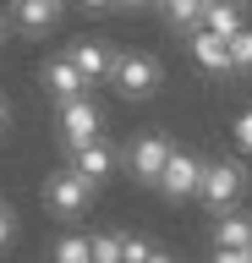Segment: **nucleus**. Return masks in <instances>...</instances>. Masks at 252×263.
I'll list each match as a JSON object with an SVG mask.
<instances>
[{
    "label": "nucleus",
    "instance_id": "nucleus-1",
    "mask_svg": "<svg viewBox=\"0 0 252 263\" xmlns=\"http://www.w3.org/2000/svg\"><path fill=\"white\" fill-rule=\"evenodd\" d=\"M110 88H115L121 104H148V99H159V88H165V61H159L153 49H121L115 71H110Z\"/></svg>",
    "mask_w": 252,
    "mask_h": 263
},
{
    "label": "nucleus",
    "instance_id": "nucleus-2",
    "mask_svg": "<svg viewBox=\"0 0 252 263\" xmlns=\"http://www.w3.org/2000/svg\"><path fill=\"white\" fill-rule=\"evenodd\" d=\"M93 137H110V110H104V99L83 93V99H71V104H55V148H61V159H66L71 148L93 143Z\"/></svg>",
    "mask_w": 252,
    "mask_h": 263
},
{
    "label": "nucleus",
    "instance_id": "nucleus-3",
    "mask_svg": "<svg viewBox=\"0 0 252 263\" xmlns=\"http://www.w3.org/2000/svg\"><path fill=\"white\" fill-rule=\"evenodd\" d=\"M93 197H99V186H88L71 164H55L50 176L38 181V203H44V214H55V219H83L88 209H93Z\"/></svg>",
    "mask_w": 252,
    "mask_h": 263
},
{
    "label": "nucleus",
    "instance_id": "nucleus-4",
    "mask_svg": "<svg viewBox=\"0 0 252 263\" xmlns=\"http://www.w3.org/2000/svg\"><path fill=\"white\" fill-rule=\"evenodd\" d=\"M247 197V164L241 159H203V181H198V203L208 214H230Z\"/></svg>",
    "mask_w": 252,
    "mask_h": 263
},
{
    "label": "nucleus",
    "instance_id": "nucleus-5",
    "mask_svg": "<svg viewBox=\"0 0 252 263\" xmlns=\"http://www.w3.org/2000/svg\"><path fill=\"white\" fill-rule=\"evenodd\" d=\"M170 154H176V137H170L165 126H143L132 143H126V154H121V159H126V176H132L137 186H153V181H159V170L170 164Z\"/></svg>",
    "mask_w": 252,
    "mask_h": 263
},
{
    "label": "nucleus",
    "instance_id": "nucleus-6",
    "mask_svg": "<svg viewBox=\"0 0 252 263\" xmlns=\"http://www.w3.org/2000/svg\"><path fill=\"white\" fill-rule=\"evenodd\" d=\"M115 55H121L115 39H104V33H77V39L66 44V61L77 66V71L93 82V88H104V82H110V71H115Z\"/></svg>",
    "mask_w": 252,
    "mask_h": 263
},
{
    "label": "nucleus",
    "instance_id": "nucleus-7",
    "mask_svg": "<svg viewBox=\"0 0 252 263\" xmlns=\"http://www.w3.org/2000/svg\"><path fill=\"white\" fill-rule=\"evenodd\" d=\"M38 88H44V99H50V110H55V104H71V99H83V93H93V82L66 61V49L38 61Z\"/></svg>",
    "mask_w": 252,
    "mask_h": 263
},
{
    "label": "nucleus",
    "instance_id": "nucleus-8",
    "mask_svg": "<svg viewBox=\"0 0 252 263\" xmlns=\"http://www.w3.org/2000/svg\"><path fill=\"white\" fill-rule=\"evenodd\" d=\"M198 181H203V159L192 154V148L176 143L170 164L159 170V181H153V192L165 197V203H186V197H198Z\"/></svg>",
    "mask_w": 252,
    "mask_h": 263
},
{
    "label": "nucleus",
    "instance_id": "nucleus-9",
    "mask_svg": "<svg viewBox=\"0 0 252 263\" xmlns=\"http://www.w3.org/2000/svg\"><path fill=\"white\" fill-rule=\"evenodd\" d=\"M61 164H71V170H77V176L88 181V186H110V181H115V164H121V148L110 143V137H93V143H83V148H71L66 159Z\"/></svg>",
    "mask_w": 252,
    "mask_h": 263
},
{
    "label": "nucleus",
    "instance_id": "nucleus-10",
    "mask_svg": "<svg viewBox=\"0 0 252 263\" xmlns=\"http://www.w3.org/2000/svg\"><path fill=\"white\" fill-rule=\"evenodd\" d=\"M6 22L22 39H50L66 22V6H55V0H6Z\"/></svg>",
    "mask_w": 252,
    "mask_h": 263
},
{
    "label": "nucleus",
    "instance_id": "nucleus-11",
    "mask_svg": "<svg viewBox=\"0 0 252 263\" xmlns=\"http://www.w3.org/2000/svg\"><path fill=\"white\" fill-rule=\"evenodd\" d=\"M186 55H192V66L208 71V77H230V71H236V66H230V39H219V33L192 28V33H186Z\"/></svg>",
    "mask_w": 252,
    "mask_h": 263
},
{
    "label": "nucleus",
    "instance_id": "nucleus-12",
    "mask_svg": "<svg viewBox=\"0 0 252 263\" xmlns=\"http://www.w3.org/2000/svg\"><path fill=\"white\" fill-rule=\"evenodd\" d=\"M247 241H252V209H230V214H214L208 247H241V252H247Z\"/></svg>",
    "mask_w": 252,
    "mask_h": 263
},
{
    "label": "nucleus",
    "instance_id": "nucleus-13",
    "mask_svg": "<svg viewBox=\"0 0 252 263\" xmlns=\"http://www.w3.org/2000/svg\"><path fill=\"white\" fill-rule=\"evenodd\" d=\"M203 33H219V39H236V33L247 28V6H230V0H208L203 6Z\"/></svg>",
    "mask_w": 252,
    "mask_h": 263
},
{
    "label": "nucleus",
    "instance_id": "nucleus-14",
    "mask_svg": "<svg viewBox=\"0 0 252 263\" xmlns=\"http://www.w3.org/2000/svg\"><path fill=\"white\" fill-rule=\"evenodd\" d=\"M203 6H208V0H153V11H159V22H165L170 33H192L203 22Z\"/></svg>",
    "mask_w": 252,
    "mask_h": 263
},
{
    "label": "nucleus",
    "instance_id": "nucleus-15",
    "mask_svg": "<svg viewBox=\"0 0 252 263\" xmlns=\"http://www.w3.org/2000/svg\"><path fill=\"white\" fill-rule=\"evenodd\" d=\"M50 263H93V241H88V230H61L50 241Z\"/></svg>",
    "mask_w": 252,
    "mask_h": 263
},
{
    "label": "nucleus",
    "instance_id": "nucleus-16",
    "mask_svg": "<svg viewBox=\"0 0 252 263\" xmlns=\"http://www.w3.org/2000/svg\"><path fill=\"white\" fill-rule=\"evenodd\" d=\"M93 241V263H121V230H88Z\"/></svg>",
    "mask_w": 252,
    "mask_h": 263
},
{
    "label": "nucleus",
    "instance_id": "nucleus-17",
    "mask_svg": "<svg viewBox=\"0 0 252 263\" xmlns=\"http://www.w3.org/2000/svg\"><path fill=\"white\" fill-rule=\"evenodd\" d=\"M17 236H22V219H17V203H6L0 197V258L17 247Z\"/></svg>",
    "mask_w": 252,
    "mask_h": 263
},
{
    "label": "nucleus",
    "instance_id": "nucleus-18",
    "mask_svg": "<svg viewBox=\"0 0 252 263\" xmlns=\"http://www.w3.org/2000/svg\"><path fill=\"white\" fill-rule=\"evenodd\" d=\"M230 66H236V71H252V22L230 39Z\"/></svg>",
    "mask_w": 252,
    "mask_h": 263
},
{
    "label": "nucleus",
    "instance_id": "nucleus-19",
    "mask_svg": "<svg viewBox=\"0 0 252 263\" xmlns=\"http://www.w3.org/2000/svg\"><path fill=\"white\" fill-rule=\"evenodd\" d=\"M230 137H236V148H241V154L252 159V110H241V115L230 121Z\"/></svg>",
    "mask_w": 252,
    "mask_h": 263
},
{
    "label": "nucleus",
    "instance_id": "nucleus-20",
    "mask_svg": "<svg viewBox=\"0 0 252 263\" xmlns=\"http://www.w3.org/2000/svg\"><path fill=\"white\" fill-rule=\"evenodd\" d=\"M208 263H252V252H241V247H208Z\"/></svg>",
    "mask_w": 252,
    "mask_h": 263
},
{
    "label": "nucleus",
    "instance_id": "nucleus-21",
    "mask_svg": "<svg viewBox=\"0 0 252 263\" xmlns=\"http://www.w3.org/2000/svg\"><path fill=\"white\" fill-rule=\"evenodd\" d=\"M77 11H88V16H104V11H115V0H77Z\"/></svg>",
    "mask_w": 252,
    "mask_h": 263
},
{
    "label": "nucleus",
    "instance_id": "nucleus-22",
    "mask_svg": "<svg viewBox=\"0 0 252 263\" xmlns=\"http://www.w3.org/2000/svg\"><path fill=\"white\" fill-rule=\"evenodd\" d=\"M11 121H17V110H11V99L0 93V137H6V132H11Z\"/></svg>",
    "mask_w": 252,
    "mask_h": 263
},
{
    "label": "nucleus",
    "instance_id": "nucleus-23",
    "mask_svg": "<svg viewBox=\"0 0 252 263\" xmlns=\"http://www.w3.org/2000/svg\"><path fill=\"white\" fill-rule=\"evenodd\" d=\"M143 263H181V258H176V252H165V247H153V252H148Z\"/></svg>",
    "mask_w": 252,
    "mask_h": 263
},
{
    "label": "nucleus",
    "instance_id": "nucleus-24",
    "mask_svg": "<svg viewBox=\"0 0 252 263\" xmlns=\"http://www.w3.org/2000/svg\"><path fill=\"white\" fill-rule=\"evenodd\" d=\"M153 0H115V11H148Z\"/></svg>",
    "mask_w": 252,
    "mask_h": 263
},
{
    "label": "nucleus",
    "instance_id": "nucleus-25",
    "mask_svg": "<svg viewBox=\"0 0 252 263\" xmlns=\"http://www.w3.org/2000/svg\"><path fill=\"white\" fill-rule=\"evenodd\" d=\"M6 33H11V22H6V11H0V49H6Z\"/></svg>",
    "mask_w": 252,
    "mask_h": 263
},
{
    "label": "nucleus",
    "instance_id": "nucleus-26",
    "mask_svg": "<svg viewBox=\"0 0 252 263\" xmlns=\"http://www.w3.org/2000/svg\"><path fill=\"white\" fill-rule=\"evenodd\" d=\"M230 6H247V0H230Z\"/></svg>",
    "mask_w": 252,
    "mask_h": 263
},
{
    "label": "nucleus",
    "instance_id": "nucleus-27",
    "mask_svg": "<svg viewBox=\"0 0 252 263\" xmlns=\"http://www.w3.org/2000/svg\"><path fill=\"white\" fill-rule=\"evenodd\" d=\"M55 6H71V0H55Z\"/></svg>",
    "mask_w": 252,
    "mask_h": 263
},
{
    "label": "nucleus",
    "instance_id": "nucleus-28",
    "mask_svg": "<svg viewBox=\"0 0 252 263\" xmlns=\"http://www.w3.org/2000/svg\"><path fill=\"white\" fill-rule=\"evenodd\" d=\"M247 252H252V241H247Z\"/></svg>",
    "mask_w": 252,
    "mask_h": 263
}]
</instances>
